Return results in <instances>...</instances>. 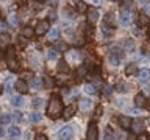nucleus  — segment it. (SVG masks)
I'll use <instances>...</instances> for the list:
<instances>
[{"instance_id": "603ef678", "label": "nucleus", "mask_w": 150, "mask_h": 140, "mask_svg": "<svg viewBox=\"0 0 150 140\" xmlns=\"http://www.w3.org/2000/svg\"><path fill=\"white\" fill-rule=\"evenodd\" d=\"M136 2H139V3H145L147 0H136Z\"/></svg>"}, {"instance_id": "aec40b11", "label": "nucleus", "mask_w": 150, "mask_h": 140, "mask_svg": "<svg viewBox=\"0 0 150 140\" xmlns=\"http://www.w3.org/2000/svg\"><path fill=\"white\" fill-rule=\"evenodd\" d=\"M8 135L9 137H19V135H21V129L19 128H16V126H11V128L8 129Z\"/></svg>"}, {"instance_id": "ea45409f", "label": "nucleus", "mask_w": 150, "mask_h": 140, "mask_svg": "<svg viewBox=\"0 0 150 140\" xmlns=\"http://www.w3.org/2000/svg\"><path fill=\"white\" fill-rule=\"evenodd\" d=\"M111 86H108V84H103V93H105V95H110L111 93Z\"/></svg>"}, {"instance_id": "c9c22d12", "label": "nucleus", "mask_w": 150, "mask_h": 140, "mask_svg": "<svg viewBox=\"0 0 150 140\" xmlns=\"http://www.w3.org/2000/svg\"><path fill=\"white\" fill-rule=\"evenodd\" d=\"M30 118H31V121H33V123H39L42 117H41V114H38V112H35V114H31V117H30Z\"/></svg>"}, {"instance_id": "f257e3e1", "label": "nucleus", "mask_w": 150, "mask_h": 140, "mask_svg": "<svg viewBox=\"0 0 150 140\" xmlns=\"http://www.w3.org/2000/svg\"><path fill=\"white\" fill-rule=\"evenodd\" d=\"M63 103H61L59 97L58 95H52L50 97V101H49V106H47V115L50 118H58V117L63 115Z\"/></svg>"}, {"instance_id": "a211bd4d", "label": "nucleus", "mask_w": 150, "mask_h": 140, "mask_svg": "<svg viewBox=\"0 0 150 140\" xmlns=\"http://www.w3.org/2000/svg\"><path fill=\"white\" fill-rule=\"evenodd\" d=\"M102 31H103V34H105V36H111V34H114V27H111V25H106V23H103Z\"/></svg>"}, {"instance_id": "6e6d98bb", "label": "nucleus", "mask_w": 150, "mask_h": 140, "mask_svg": "<svg viewBox=\"0 0 150 140\" xmlns=\"http://www.w3.org/2000/svg\"><path fill=\"white\" fill-rule=\"evenodd\" d=\"M2 90H3V87H2V84H0V95H2Z\"/></svg>"}, {"instance_id": "f8f14e48", "label": "nucleus", "mask_w": 150, "mask_h": 140, "mask_svg": "<svg viewBox=\"0 0 150 140\" xmlns=\"http://www.w3.org/2000/svg\"><path fill=\"white\" fill-rule=\"evenodd\" d=\"M21 34H22L23 37H27V39H30V37H33L36 33H35V30H33L31 27H23L22 31H21Z\"/></svg>"}, {"instance_id": "a19ab883", "label": "nucleus", "mask_w": 150, "mask_h": 140, "mask_svg": "<svg viewBox=\"0 0 150 140\" xmlns=\"http://www.w3.org/2000/svg\"><path fill=\"white\" fill-rule=\"evenodd\" d=\"M9 22H11L13 25H17V23H19V19L14 16V14H11V16H9Z\"/></svg>"}, {"instance_id": "6e6552de", "label": "nucleus", "mask_w": 150, "mask_h": 140, "mask_svg": "<svg viewBox=\"0 0 150 140\" xmlns=\"http://www.w3.org/2000/svg\"><path fill=\"white\" fill-rule=\"evenodd\" d=\"M119 125H120L122 129H128V128H131V118L127 115H120L119 117Z\"/></svg>"}, {"instance_id": "4468645a", "label": "nucleus", "mask_w": 150, "mask_h": 140, "mask_svg": "<svg viewBox=\"0 0 150 140\" xmlns=\"http://www.w3.org/2000/svg\"><path fill=\"white\" fill-rule=\"evenodd\" d=\"M134 73H138V65L131 62L125 67V75L127 76H131V75H134Z\"/></svg>"}, {"instance_id": "cd10ccee", "label": "nucleus", "mask_w": 150, "mask_h": 140, "mask_svg": "<svg viewBox=\"0 0 150 140\" xmlns=\"http://www.w3.org/2000/svg\"><path fill=\"white\" fill-rule=\"evenodd\" d=\"M55 48L58 50V51H64V50H67V44H66V42L56 41V42H55Z\"/></svg>"}, {"instance_id": "473e14b6", "label": "nucleus", "mask_w": 150, "mask_h": 140, "mask_svg": "<svg viewBox=\"0 0 150 140\" xmlns=\"http://www.w3.org/2000/svg\"><path fill=\"white\" fill-rule=\"evenodd\" d=\"M84 92L89 93V95H94V93H96V87H94L92 84H86V86H84Z\"/></svg>"}, {"instance_id": "4be33fe9", "label": "nucleus", "mask_w": 150, "mask_h": 140, "mask_svg": "<svg viewBox=\"0 0 150 140\" xmlns=\"http://www.w3.org/2000/svg\"><path fill=\"white\" fill-rule=\"evenodd\" d=\"M22 103H23V100H22V97H21V95H14V97L11 98V104H13V106H16V107L22 106Z\"/></svg>"}, {"instance_id": "412c9836", "label": "nucleus", "mask_w": 150, "mask_h": 140, "mask_svg": "<svg viewBox=\"0 0 150 140\" xmlns=\"http://www.w3.org/2000/svg\"><path fill=\"white\" fill-rule=\"evenodd\" d=\"M138 22H139V25H142V27L149 25V23H150V20H149V16H147V14H139Z\"/></svg>"}, {"instance_id": "7c9ffc66", "label": "nucleus", "mask_w": 150, "mask_h": 140, "mask_svg": "<svg viewBox=\"0 0 150 140\" xmlns=\"http://www.w3.org/2000/svg\"><path fill=\"white\" fill-rule=\"evenodd\" d=\"M105 23L106 25H111V27H114V14H106V17H105Z\"/></svg>"}, {"instance_id": "9b49d317", "label": "nucleus", "mask_w": 150, "mask_h": 140, "mask_svg": "<svg viewBox=\"0 0 150 140\" xmlns=\"http://www.w3.org/2000/svg\"><path fill=\"white\" fill-rule=\"evenodd\" d=\"M130 20H131L130 13L125 11V8H122V13H120V23H122V25H128Z\"/></svg>"}, {"instance_id": "13d9d810", "label": "nucleus", "mask_w": 150, "mask_h": 140, "mask_svg": "<svg viewBox=\"0 0 150 140\" xmlns=\"http://www.w3.org/2000/svg\"><path fill=\"white\" fill-rule=\"evenodd\" d=\"M149 140H150V137H149Z\"/></svg>"}, {"instance_id": "c85d7f7f", "label": "nucleus", "mask_w": 150, "mask_h": 140, "mask_svg": "<svg viewBox=\"0 0 150 140\" xmlns=\"http://www.w3.org/2000/svg\"><path fill=\"white\" fill-rule=\"evenodd\" d=\"M149 76H150V72H149V70H141V72H139V79H141V81H147V79H149Z\"/></svg>"}, {"instance_id": "37998d69", "label": "nucleus", "mask_w": 150, "mask_h": 140, "mask_svg": "<svg viewBox=\"0 0 150 140\" xmlns=\"http://www.w3.org/2000/svg\"><path fill=\"white\" fill-rule=\"evenodd\" d=\"M117 89H119L120 92H128V90H127V89H128V86H125V84H119V86H117Z\"/></svg>"}, {"instance_id": "1a4fd4ad", "label": "nucleus", "mask_w": 150, "mask_h": 140, "mask_svg": "<svg viewBox=\"0 0 150 140\" xmlns=\"http://www.w3.org/2000/svg\"><path fill=\"white\" fill-rule=\"evenodd\" d=\"M56 70H58L59 73H69V70H70V67H69L67 61H64V59H61V61H58V65H56Z\"/></svg>"}, {"instance_id": "f03ea898", "label": "nucleus", "mask_w": 150, "mask_h": 140, "mask_svg": "<svg viewBox=\"0 0 150 140\" xmlns=\"http://www.w3.org/2000/svg\"><path fill=\"white\" fill-rule=\"evenodd\" d=\"M49 28H50L49 20H39L38 25H36V28H35V33L38 36H42V34H45V33L49 31Z\"/></svg>"}, {"instance_id": "39448f33", "label": "nucleus", "mask_w": 150, "mask_h": 140, "mask_svg": "<svg viewBox=\"0 0 150 140\" xmlns=\"http://www.w3.org/2000/svg\"><path fill=\"white\" fill-rule=\"evenodd\" d=\"M88 23L89 25H94V23H97L98 20V11L97 8H88Z\"/></svg>"}, {"instance_id": "2f4dec72", "label": "nucleus", "mask_w": 150, "mask_h": 140, "mask_svg": "<svg viewBox=\"0 0 150 140\" xmlns=\"http://www.w3.org/2000/svg\"><path fill=\"white\" fill-rule=\"evenodd\" d=\"M11 118H13L11 115H8V114H3L2 117H0V123H2V125H8L9 121H11Z\"/></svg>"}, {"instance_id": "79ce46f5", "label": "nucleus", "mask_w": 150, "mask_h": 140, "mask_svg": "<svg viewBox=\"0 0 150 140\" xmlns=\"http://www.w3.org/2000/svg\"><path fill=\"white\" fill-rule=\"evenodd\" d=\"M22 114H21V112H14V115H13V118L14 120H16V121H21L22 120V117H21Z\"/></svg>"}, {"instance_id": "bb28decb", "label": "nucleus", "mask_w": 150, "mask_h": 140, "mask_svg": "<svg viewBox=\"0 0 150 140\" xmlns=\"http://www.w3.org/2000/svg\"><path fill=\"white\" fill-rule=\"evenodd\" d=\"M30 86H31V89H35V90H36V89H41L42 86H44V84H42L41 79L35 78V79H31V84H30Z\"/></svg>"}, {"instance_id": "dca6fc26", "label": "nucleus", "mask_w": 150, "mask_h": 140, "mask_svg": "<svg viewBox=\"0 0 150 140\" xmlns=\"http://www.w3.org/2000/svg\"><path fill=\"white\" fill-rule=\"evenodd\" d=\"M91 106H92V101L91 100H86V98H84V100L80 101V109H81L83 112H88L89 109H91Z\"/></svg>"}, {"instance_id": "9d476101", "label": "nucleus", "mask_w": 150, "mask_h": 140, "mask_svg": "<svg viewBox=\"0 0 150 140\" xmlns=\"http://www.w3.org/2000/svg\"><path fill=\"white\" fill-rule=\"evenodd\" d=\"M134 104L138 107H145L147 106V100H145V97L142 95V93H139V95L134 97Z\"/></svg>"}, {"instance_id": "f704fd0d", "label": "nucleus", "mask_w": 150, "mask_h": 140, "mask_svg": "<svg viewBox=\"0 0 150 140\" xmlns=\"http://www.w3.org/2000/svg\"><path fill=\"white\" fill-rule=\"evenodd\" d=\"M42 103H44V101H42V98H35V100H33V106H35L36 109H41Z\"/></svg>"}, {"instance_id": "20e7f679", "label": "nucleus", "mask_w": 150, "mask_h": 140, "mask_svg": "<svg viewBox=\"0 0 150 140\" xmlns=\"http://www.w3.org/2000/svg\"><path fill=\"white\" fill-rule=\"evenodd\" d=\"M98 139V129L96 123H91L88 128V134H86V140H97Z\"/></svg>"}, {"instance_id": "58836bf2", "label": "nucleus", "mask_w": 150, "mask_h": 140, "mask_svg": "<svg viewBox=\"0 0 150 140\" xmlns=\"http://www.w3.org/2000/svg\"><path fill=\"white\" fill-rule=\"evenodd\" d=\"M105 137H106V140H114V135H112V132H111L110 128L105 131Z\"/></svg>"}, {"instance_id": "a18cd8bd", "label": "nucleus", "mask_w": 150, "mask_h": 140, "mask_svg": "<svg viewBox=\"0 0 150 140\" xmlns=\"http://www.w3.org/2000/svg\"><path fill=\"white\" fill-rule=\"evenodd\" d=\"M102 106H97V109H96V117H100V114H102Z\"/></svg>"}, {"instance_id": "f3484780", "label": "nucleus", "mask_w": 150, "mask_h": 140, "mask_svg": "<svg viewBox=\"0 0 150 140\" xmlns=\"http://www.w3.org/2000/svg\"><path fill=\"white\" fill-rule=\"evenodd\" d=\"M88 76V67L86 65H80L77 69V78H84Z\"/></svg>"}, {"instance_id": "ddd939ff", "label": "nucleus", "mask_w": 150, "mask_h": 140, "mask_svg": "<svg viewBox=\"0 0 150 140\" xmlns=\"http://www.w3.org/2000/svg\"><path fill=\"white\" fill-rule=\"evenodd\" d=\"M75 114V106L74 104H69L67 107H64V111H63V117L64 118H70Z\"/></svg>"}, {"instance_id": "864d4df0", "label": "nucleus", "mask_w": 150, "mask_h": 140, "mask_svg": "<svg viewBox=\"0 0 150 140\" xmlns=\"http://www.w3.org/2000/svg\"><path fill=\"white\" fill-rule=\"evenodd\" d=\"M2 135H3V129L0 128V137H2Z\"/></svg>"}, {"instance_id": "e433bc0d", "label": "nucleus", "mask_w": 150, "mask_h": 140, "mask_svg": "<svg viewBox=\"0 0 150 140\" xmlns=\"http://www.w3.org/2000/svg\"><path fill=\"white\" fill-rule=\"evenodd\" d=\"M31 78H33L31 72H22L21 73V79H23V81H25V79H31Z\"/></svg>"}, {"instance_id": "72a5a7b5", "label": "nucleus", "mask_w": 150, "mask_h": 140, "mask_svg": "<svg viewBox=\"0 0 150 140\" xmlns=\"http://www.w3.org/2000/svg\"><path fill=\"white\" fill-rule=\"evenodd\" d=\"M92 79H94V84H92V86L96 87V89H97V87H102V86H103V84H102V79H100V76H98V75H96V76H94Z\"/></svg>"}, {"instance_id": "4c0bfd02", "label": "nucleus", "mask_w": 150, "mask_h": 140, "mask_svg": "<svg viewBox=\"0 0 150 140\" xmlns=\"http://www.w3.org/2000/svg\"><path fill=\"white\" fill-rule=\"evenodd\" d=\"M133 47H134V44H133V41H131V39H127V41H125V48H127V51H131V50H133Z\"/></svg>"}, {"instance_id": "de8ad7c7", "label": "nucleus", "mask_w": 150, "mask_h": 140, "mask_svg": "<svg viewBox=\"0 0 150 140\" xmlns=\"http://www.w3.org/2000/svg\"><path fill=\"white\" fill-rule=\"evenodd\" d=\"M36 140H47V137H45L44 134H39V135L36 137Z\"/></svg>"}, {"instance_id": "7ed1b4c3", "label": "nucleus", "mask_w": 150, "mask_h": 140, "mask_svg": "<svg viewBox=\"0 0 150 140\" xmlns=\"http://www.w3.org/2000/svg\"><path fill=\"white\" fill-rule=\"evenodd\" d=\"M72 135H74V131H72L70 126H64V128H61L59 132H58L59 140H70V139H72Z\"/></svg>"}, {"instance_id": "a878e982", "label": "nucleus", "mask_w": 150, "mask_h": 140, "mask_svg": "<svg viewBox=\"0 0 150 140\" xmlns=\"http://www.w3.org/2000/svg\"><path fill=\"white\" fill-rule=\"evenodd\" d=\"M42 81H44V87H47V89H52L55 86V81L50 76H44V78H42Z\"/></svg>"}, {"instance_id": "0eeeda50", "label": "nucleus", "mask_w": 150, "mask_h": 140, "mask_svg": "<svg viewBox=\"0 0 150 140\" xmlns=\"http://www.w3.org/2000/svg\"><path fill=\"white\" fill-rule=\"evenodd\" d=\"M14 87H16V90L19 93H27L28 92V86H27V83L23 81V79H17L16 84H14Z\"/></svg>"}, {"instance_id": "5fc2aeb1", "label": "nucleus", "mask_w": 150, "mask_h": 140, "mask_svg": "<svg viewBox=\"0 0 150 140\" xmlns=\"http://www.w3.org/2000/svg\"><path fill=\"white\" fill-rule=\"evenodd\" d=\"M16 2H17V3H23L25 0H16Z\"/></svg>"}, {"instance_id": "4d7b16f0", "label": "nucleus", "mask_w": 150, "mask_h": 140, "mask_svg": "<svg viewBox=\"0 0 150 140\" xmlns=\"http://www.w3.org/2000/svg\"><path fill=\"white\" fill-rule=\"evenodd\" d=\"M149 36H150V27H149Z\"/></svg>"}, {"instance_id": "49530a36", "label": "nucleus", "mask_w": 150, "mask_h": 140, "mask_svg": "<svg viewBox=\"0 0 150 140\" xmlns=\"http://www.w3.org/2000/svg\"><path fill=\"white\" fill-rule=\"evenodd\" d=\"M138 140H149V135H145V134H139Z\"/></svg>"}, {"instance_id": "b1692460", "label": "nucleus", "mask_w": 150, "mask_h": 140, "mask_svg": "<svg viewBox=\"0 0 150 140\" xmlns=\"http://www.w3.org/2000/svg\"><path fill=\"white\" fill-rule=\"evenodd\" d=\"M9 39H11V37H9L8 33H2V31H0V45H6L9 42Z\"/></svg>"}, {"instance_id": "09e8293b", "label": "nucleus", "mask_w": 150, "mask_h": 140, "mask_svg": "<svg viewBox=\"0 0 150 140\" xmlns=\"http://www.w3.org/2000/svg\"><path fill=\"white\" fill-rule=\"evenodd\" d=\"M92 33H94V31H92V28H88V30H86V34H88L89 37H92Z\"/></svg>"}, {"instance_id": "2eb2a0df", "label": "nucleus", "mask_w": 150, "mask_h": 140, "mask_svg": "<svg viewBox=\"0 0 150 140\" xmlns=\"http://www.w3.org/2000/svg\"><path fill=\"white\" fill-rule=\"evenodd\" d=\"M6 62H8V69L11 70V72H19L21 65H19L17 59H9V61H6Z\"/></svg>"}, {"instance_id": "c756f323", "label": "nucleus", "mask_w": 150, "mask_h": 140, "mask_svg": "<svg viewBox=\"0 0 150 140\" xmlns=\"http://www.w3.org/2000/svg\"><path fill=\"white\" fill-rule=\"evenodd\" d=\"M58 36H59V30H58V28H53V30L50 31V34H49V39L50 41H56V39H58Z\"/></svg>"}, {"instance_id": "8fccbe9b", "label": "nucleus", "mask_w": 150, "mask_h": 140, "mask_svg": "<svg viewBox=\"0 0 150 140\" xmlns=\"http://www.w3.org/2000/svg\"><path fill=\"white\" fill-rule=\"evenodd\" d=\"M50 19H52V20H55V19H56V13L55 11H50Z\"/></svg>"}, {"instance_id": "c03bdc74", "label": "nucleus", "mask_w": 150, "mask_h": 140, "mask_svg": "<svg viewBox=\"0 0 150 140\" xmlns=\"http://www.w3.org/2000/svg\"><path fill=\"white\" fill-rule=\"evenodd\" d=\"M19 44H21V45L23 47V45L27 44V37H23V36H21V37H19Z\"/></svg>"}, {"instance_id": "5701e85b", "label": "nucleus", "mask_w": 150, "mask_h": 140, "mask_svg": "<svg viewBox=\"0 0 150 140\" xmlns=\"http://www.w3.org/2000/svg\"><path fill=\"white\" fill-rule=\"evenodd\" d=\"M56 58H58V50H56V48H49V50H47V59H56Z\"/></svg>"}, {"instance_id": "3c124183", "label": "nucleus", "mask_w": 150, "mask_h": 140, "mask_svg": "<svg viewBox=\"0 0 150 140\" xmlns=\"http://www.w3.org/2000/svg\"><path fill=\"white\" fill-rule=\"evenodd\" d=\"M9 89H11V79H8V81H6V90H9Z\"/></svg>"}, {"instance_id": "393cba45", "label": "nucleus", "mask_w": 150, "mask_h": 140, "mask_svg": "<svg viewBox=\"0 0 150 140\" xmlns=\"http://www.w3.org/2000/svg\"><path fill=\"white\" fill-rule=\"evenodd\" d=\"M77 11H78V13H88V5L84 3L83 0L77 2Z\"/></svg>"}, {"instance_id": "423d86ee", "label": "nucleus", "mask_w": 150, "mask_h": 140, "mask_svg": "<svg viewBox=\"0 0 150 140\" xmlns=\"http://www.w3.org/2000/svg\"><path fill=\"white\" fill-rule=\"evenodd\" d=\"M144 128H145L144 120H134V121H131V131H133L134 134H142L144 132Z\"/></svg>"}, {"instance_id": "6ab92c4d", "label": "nucleus", "mask_w": 150, "mask_h": 140, "mask_svg": "<svg viewBox=\"0 0 150 140\" xmlns=\"http://www.w3.org/2000/svg\"><path fill=\"white\" fill-rule=\"evenodd\" d=\"M5 58H6V61L16 59V50H14V47H8L6 53H5Z\"/></svg>"}]
</instances>
